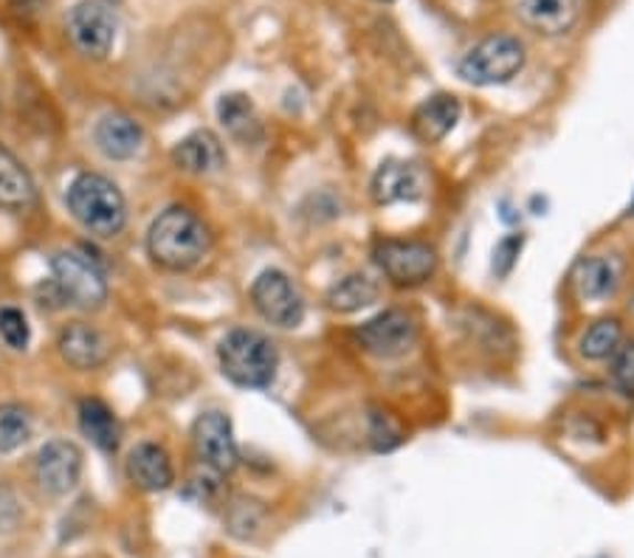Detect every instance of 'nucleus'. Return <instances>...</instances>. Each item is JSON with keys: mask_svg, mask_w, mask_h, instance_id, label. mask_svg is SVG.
<instances>
[{"mask_svg": "<svg viewBox=\"0 0 634 558\" xmlns=\"http://www.w3.org/2000/svg\"><path fill=\"white\" fill-rule=\"evenodd\" d=\"M211 248L209 226L187 206H169L147 231V251L153 262L167 271H189Z\"/></svg>", "mask_w": 634, "mask_h": 558, "instance_id": "obj_1", "label": "nucleus"}, {"mask_svg": "<svg viewBox=\"0 0 634 558\" xmlns=\"http://www.w3.org/2000/svg\"><path fill=\"white\" fill-rule=\"evenodd\" d=\"M220 370L231 384L243 390H266L277 379L280 353L277 344L260 330L235 328L224 335L218 348Z\"/></svg>", "mask_w": 634, "mask_h": 558, "instance_id": "obj_2", "label": "nucleus"}, {"mask_svg": "<svg viewBox=\"0 0 634 558\" xmlns=\"http://www.w3.org/2000/svg\"><path fill=\"white\" fill-rule=\"evenodd\" d=\"M69 209L76 224L96 237H116L127 224L125 195L100 173H80L69 186Z\"/></svg>", "mask_w": 634, "mask_h": 558, "instance_id": "obj_3", "label": "nucleus"}, {"mask_svg": "<svg viewBox=\"0 0 634 558\" xmlns=\"http://www.w3.org/2000/svg\"><path fill=\"white\" fill-rule=\"evenodd\" d=\"M524 43L513 34H488L462 54L457 74L477 87L505 85L524 69Z\"/></svg>", "mask_w": 634, "mask_h": 558, "instance_id": "obj_4", "label": "nucleus"}, {"mask_svg": "<svg viewBox=\"0 0 634 558\" xmlns=\"http://www.w3.org/2000/svg\"><path fill=\"white\" fill-rule=\"evenodd\" d=\"M51 288L65 304L82 310H96L107 299V282L102 268L80 251H60L51 260Z\"/></svg>", "mask_w": 634, "mask_h": 558, "instance_id": "obj_5", "label": "nucleus"}, {"mask_svg": "<svg viewBox=\"0 0 634 558\" xmlns=\"http://www.w3.org/2000/svg\"><path fill=\"white\" fill-rule=\"evenodd\" d=\"M373 257L381 273L398 288L426 286L437 273V266H440L435 246L423 240H398V237L381 240L375 246Z\"/></svg>", "mask_w": 634, "mask_h": 558, "instance_id": "obj_6", "label": "nucleus"}, {"mask_svg": "<svg viewBox=\"0 0 634 558\" xmlns=\"http://www.w3.org/2000/svg\"><path fill=\"white\" fill-rule=\"evenodd\" d=\"M251 302L257 313L274 328H299L305 319V299L293 286L291 277L280 268H266L251 286Z\"/></svg>", "mask_w": 634, "mask_h": 558, "instance_id": "obj_7", "label": "nucleus"}, {"mask_svg": "<svg viewBox=\"0 0 634 558\" xmlns=\"http://www.w3.org/2000/svg\"><path fill=\"white\" fill-rule=\"evenodd\" d=\"M355 341L364 353L375 359H401L417 344V322L401 308L381 310L378 317L355 328Z\"/></svg>", "mask_w": 634, "mask_h": 558, "instance_id": "obj_8", "label": "nucleus"}, {"mask_svg": "<svg viewBox=\"0 0 634 558\" xmlns=\"http://www.w3.org/2000/svg\"><path fill=\"white\" fill-rule=\"evenodd\" d=\"M71 43L91 60H105L116 43V14L105 0H80L65 18Z\"/></svg>", "mask_w": 634, "mask_h": 558, "instance_id": "obj_9", "label": "nucleus"}, {"mask_svg": "<svg viewBox=\"0 0 634 558\" xmlns=\"http://www.w3.org/2000/svg\"><path fill=\"white\" fill-rule=\"evenodd\" d=\"M193 446L204 468H211L218 474H231L237 468V452L235 428L224 412H204L198 421L193 423Z\"/></svg>", "mask_w": 634, "mask_h": 558, "instance_id": "obj_10", "label": "nucleus"}, {"mask_svg": "<svg viewBox=\"0 0 634 558\" xmlns=\"http://www.w3.org/2000/svg\"><path fill=\"white\" fill-rule=\"evenodd\" d=\"M34 474H38L40 488L49 496H69L82 477L80 446L71 441H49L38 452Z\"/></svg>", "mask_w": 634, "mask_h": 558, "instance_id": "obj_11", "label": "nucleus"}, {"mask_svg": "<svg viewBox=\"0 0 634 558\" xmlns=\"http://www.w3.org/2000/svg\"><path fill=\"white\" fill-rule=\"evenodd\" d=\"M370 193L378 206L404 204V200L412 204L426 193V173L415 162H386L375 169Z\"/></svg>", "mask_w": 634, "mask_h": 558, "instance_id": "obj_12", "label": "nucleus"}, {"mask_svg": "<svg viewBox=\"0 0 634 558\" xmlns=\"http://www.w3.org/2000/svg\"><path fill=\"white\" fill-rule=\"evenodd\" d=\"M56 350H60L65 364L80 372L100 370V366L107 364V359H111V341L105 339L102 330H96L94 324L85 322L65 324V328L60 330V339H56Z\"/></svg>", "mask_w": 634, "mask_h": 558, "instance_id": "obj_13", "label": "nucleus"}, {"mask_svg": "<svg viewBox=\"0 0 634 558\" xmlns=\"http://www.w3.org/2000/svg\"><path fill=\"white\" fill-rule=\"evenodd\" d=\"M517 14L544 38H561L581 20V0H517Z\"/></svg>", "mask_w": 634, "mask_h": 558, "instance_id": "obj_14", "label": "nucleus"}, {"mask_svg": "<svg viewBox=\"0 0 634 558\" xmlns=\"http://www.w3.org/2000/svg\"><path fill=\"white\" fill-rule=\"evenodd\" d=\"M127 477L136 488L147 490V494L173 488L175 468L167 448L158 446V443H138L127 457Z\"/></svg>", "mask_w": 634, "mask_h": 558, "instance_id": "obj_15", "label": "nucleus"}, {"mask_svg": "<svg viewBox=\"0 0 634 558\" xmlns=\"http://www.w3.org/2000/svg\"><path fill=\"white\" fill-rule=\"evenodd\" d=\"M94 142L100 153L111 162H127L142 149L144 131L142 124L127 113H107L96 122Z\"/></svg>", "mask_w": 634, "mask_h": 558, "instance_id": "obj_16", "label": "nucleus"}, {"mask_svg": "<svg viewBox=\"0 0 634 558\" xmlns=\"http://www.w3.org/2000/svg\"><path fill=\"white\" fill-rule=\"evenodd\" d=\"M173 162L189 175H215L226 167L224 142L211 131H195L175 144Z\"/></svg>", "mask_w": 634, "mask_h": 558, "instance_id": "obj_17", "label": "nucleus"}, {"mask_svg": "<svg viewBox=\"0 0 634 558\" xmlns=\"http://www.w3.org/2000/svg\"><path fill=\"white\" fill-rule=\"evenodd\" d=\"M462 116V105L455 93H435L429 100H423L417 105L415 116H412V131L420 142L437 144L455 131L457 122Z\"/></svg>", "mask_w": 634, "mask_h": 558, "instance_id": "obj_18", "label": "nucleus"}, {"mask_svg": "<svg viewBox=\"0 0 634 558\" xmlns=\"http://www.w3.org/2000/svg\"><path fill=\"white\" fill-rule=\"evenodd\" d=\"M38 198V186L18 155L0 144V209L23 211Z\"/></svg>", "mask_w": 634, "mask_h": 558, "instance_id": "obj_19", "label": "nucleus"}, {"mask_svg": "<svg viewBox=\"0 0 634 558\" xmlns=\"http://www.w3.org/2000/svg\"><path fill=\"white\" fill-rule=\"evenodd\" d=\"M76 415H80V428L87 441L107 454L116 452L122 428H118L116 415H113V410L105 401H100V397H82Z\"/></svg>", "mask_w": 634, "mask_h": 558, "instance_id": "obj_20", "label": "nucleus"}, {"mask_svg": "<svg viewBox=\"0 0 634 558\" xmlns=\"http://www.w3.org/2000/svg\"><path fill=\"white\" fill-rule=\"evenodd\" d=\"M621 286V268L612 257L592 255L575 266V288L584 299H606Z\"/></svg>", "mask_w": 634, "mask_h": 558, "instance_id": "obj_21", "label": "nucleus"}, {"mask_svg": "<svg viewBox=\"0 0 634 558\" xmlns=\"http://www.w3.org/2000/svg\"><path fill=\"white\" fill-rule=\"evenodd\" d=\"M218 118L226 131H229V136H235L237 142L251 144L262 136L254 102H251L246 93H226L224 100L218 102Z\"/></svg>", "mask_w": 634, "mask_h": 558, "instance_id": "obj_22", "label": "nucleus"}, {"mask_svg": "<svg viewBox=\"0 0 634 558\" xmlns=\"http://www.w3.org/2000/svg\"><path fill=\"white\" fill-rule=\"evenodd\" d=\"M378 297L381 288L373 277H367V273H347V277L339 279L336 286L330 288L324 302L336 313H355V310L378 302Z\"/></svg>", "mask_w": 634, "mask_h": 558, "instance_id": "obj_23", "label": "nucleus"}, {"mask_svg": "<svg viewBox=\"0 0 634 558\" xmlns=\"http://www.w3.org/2000/svg\"><path fill=\"white\" fill-rule=\"evenodd\" d=\"M623 341V324L617 317L597 319L586 328V333L579 341V353L586 361H610Z\"/></svg>", "mask_w": 634, "mask_h": 558, "instance_id": "obj_24", "label": "nucleus"}, {"mask_svg": "<svg viewBox=\"0 0 634 558\" xmlns=\"http://www.w3.org/2000/svg\"><path fill=\"white\" fill-rule=\"evenodd\" d=\"M32 437V417L18 403L0 406V452H14Z\"/></svg>", "mask_w": 634, "mask_h": 558, "instance_id": "obj_25", "label": "nucleus"}, {"mask_svg": "<svg viewBox=\"0 0 634 558\" xmlns=\"http://www.w3.org/2000/svg\"><path fill=\"white\" fill-rule=\"evenodd\" d=\"M266 525V508L254 499H235L226 516V530H229L235 539H254L257 534Z\"/></svg>", "mask_w": 634, "mask_h": 558, "instance_id": "obj_26", "label": "nucleus"}, {"mask_svg": "<svg viewBox=\"0 0 634 558\" xmlns=\"http://www.w3.org/2000/svg\"><path fill=\"white\" fill-rule=\"evenodd\" d=\"M404 443V426L392 412L373 410L370 412V446L375 452H392Z\"/></svg>", "mask_w": 634, "mask_h": 558, "instance_id": "obj_27", "label": "nucleus"}, {"mask_svg": "<svg viewBox=\"0 0 634 558\" xmlns=\"http://www.w3.org/2000/svg\"><path fill=\"white\" fill-rule=\"evenodd\" d=\"M610 379L623 397H634V341H621L610 359Z\"/></svg>", "mask_w": 634, "mask_h": 558, "instance_id": "obj_28", "label": "nucleus"}, {"mask_svg": "<svg viewBox=\"0 0 634 558\" xmlns=\"http://www.w3.org/2000/svg\"><path fill=\"white\" fill-rule=\"evenodd\" d=\"M0 339L7 341L12 350H25L29 348V339H32V328L25 322L23 310L18 308H0Z\"/></svg>", "mask_w": 634, "mask_h": 558, "instance_id": "obj_29", "label": "nucleus"}, {"mask_svg": "<svg viewBox=\"0 0 634 558\" xmlns=\"http://www.w3.org/2000/svg\"><path fill=\"white\" fill-rule=\"evenodd\" d=\"M522 246H524L522 235H508L497 242V248H493V271H497V277H508V273L517 268Z\"/></svg>", "mask_w": 634, "mask_h": 558, "instance_id": "obj_30", "label": "nucleus"}, {"mask_svg": "<svg viewBox=\"0 0 634 558\" xmlns=\"http://www.w3.org/2000/svg\"><path fill=\"white\" fill-rule=\"evenodd\" d=\"M9 3H12L14 12L32 14V12H38V7L43 3V0H9Z\"/></svg>", "mask_w": 634, "mask_h": 558, "instance_id": "obj_31", "label": "nucleus"}, {"mask_svg": "<svg viewBox=\"0 0 634 558\" xmlns=\"http://www.w3.org/2000/svg\"><path fill=\"white\" fill-rule=\"evenodd\" d=\"M378 3H392V0H378Z\"/></svg>", "mask_w": 634, "mask_h": 558, "instance_id": "obj_32", "label": "nucleus"}]
</instances>
